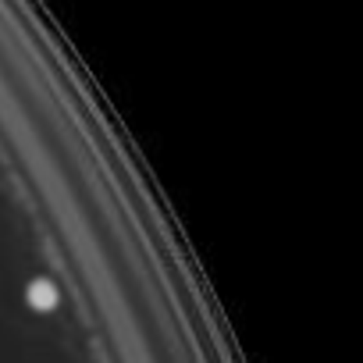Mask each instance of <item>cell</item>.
<instances>
[{"label":"cell","mask_w":363,"mask_h":363,"mask_svg":"<svg viewBox=\"0 0 363 363\" xmlns=\"http://www.w3.org/2000/svg\"><path fill=\"white\" fill-rule=\"evenodd\" d=\"M29 302H33L36 310H54V302H57V292L50 282H33L29 285Z\"/></svg>","instance_id":"obj_1"}]
</instances>
